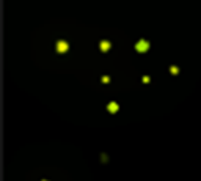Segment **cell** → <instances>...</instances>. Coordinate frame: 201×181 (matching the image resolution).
<instances>
[{"label": "cell", "instance_id": "cell-1", "mask_svg": "<svg viewBox=\"0 0 201 181\" xmlns=\"http://www.w3.org/2000/svg\"><path fill=\"white\" fill-rule=\"evenodd\" d=\"M146 49H148V43H146V41H140V43H137V51L145 52Z\"/></svg>", "mask_w": 201, "mask_h": 181}, {"label": "cell", "instance_id": "cell-2", "mask_svg": "<svg viewBox=\"0 0 201 181\" xmlns=\"http://www.w3.org/2000/svg\"><path fill=\"white\" fill-rule=\"evenodd\" d=\"M57 46H58V47H57V49H58V52H64V51L68 49V44H66V43H61V41H60V43L57 44Z\"/></svg>", "mask_w": 201, "mask_h": 181}, {"label": "cell", "instance_id": "cell-3", "mask_svg": "<svg viewBox=\"0 0 201 181\" xmlns=\"http://www.w3.org/2000/svg\"><path fill=\"white\" fill-rule=\"evenodd\" d=\"M109 110H110V112H116V110H118V106H116V104H110V106H109Z\"/></svg>", "mask_w": 201, "mask_h": 181}, {"label": "cell", "instance_id": "cell-4", "mask_svg": "<svg viewBox=\"0 0 201 181\" xmlns=\"http://www.w3.org/2000/svg\"><path fill=\"white\" fill-rule=\"evenodd\" d=\"M100 46H102V51H107V49H109V46H110V44L107 43V41H104V43L100 44Z\"/></svg>", "mask_w": 201, "mask_h": 181}]
</instances>
